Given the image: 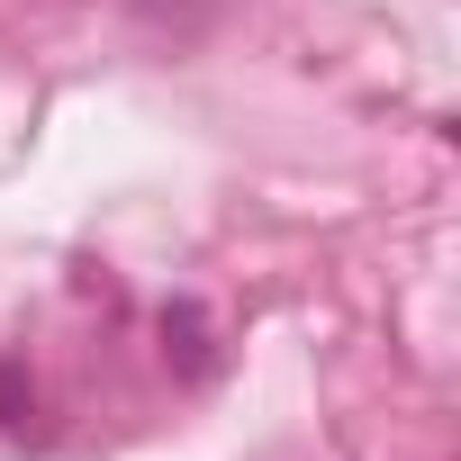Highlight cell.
<instances>
[{"label":"cell","mask_w":461,"mask_h":461,"mask_svg":"<svg viewBox=\"0 0 461 461\" xmlns=\"http://www.w3.org/2000/svg\"><path fill=\"white\" fill-rule=\"evenodd\" d=\"M163 362H172L181 380H208V371H217V335H208V317H199L190 299L163 308Z\"/></svg>","instance_id":"cell-1"},{"label":"cell","mask_w":461,"mask_h":461,"mask_svg":"<svg viewBox=\"0 0 461 461\" xmlns=\"http://www.w3.org/2000/svg\"><path fill=\"white\" fill-rule=\"evenodd\" d=\"M28 407H37V389H28V371L10 362V371H0V425H28Z\"/></svg>","instance_id":"cell-2"}]
</instances>
